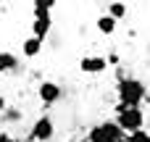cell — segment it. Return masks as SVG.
Here are the masks:
<instances>
[{"label":"cell","instance_id":"obj_10","mask_svg":"<svg viewBox=\"0 0 150 142\" xmlns=\"http://www.w3.org/2000/svg\"><path fill=\"white\" fill-rule=\"evenodd\" d=\"M53 5H55V3H50V0H37V3L32 5V11H34V18H50V11H53Z\"/></svg>","mask_w":150,"mask_h":142},{"label":"cell","instance_id":"obj_11","mask_svg":"<svg viewBox=\"0 0 150 142\" xmlns=\"http://www.w3.org/2000/svg\"><path fill=\"white\" fill-rule=\"evenodd\" d=\"M105 16H111L113 21L124 18V16H127V3H108V13H105Z\"/></svg>","mask_w":150,"mask_h":142},{"label":"cell","instance_id":"obj_2","mask_svg":"<svg viewBox=\"0 0 150 142\" xmlns=\"http://www.w3.org/2000/svg\"><path fill=\"white\" fill-rule=\"evenodd\" d=\"M84 142H124V132L116 126V121H103L90 129Z\"/></svg>","mask_w":150,"mask_h":142},{"label":"cell","instance_id":"obj_8","mask_svg":"<svg viewBox=\"0 0 150 142\" xmlns=\"http://www.w3.org/2000/svg\"><path fill=\"white\" fill-rule=\"evenodd\" d=\"M18 69V58L8 50H0V74H8V71H16Z\"/></svg>","mask_w":150,"mask_h":142},{"label":"cell","instance_id":"obj_14","mask_svg":"<svg viewBox=\"0 0 150 142\" xmlns=\"http://www.w3.org/2000/svg\"><path fill=\"white\" fill-rule=\"evenodd\" d=\"M5 111H8V100L0 95V113H5Z\"/></svg>","mask_w":150,"mask_h":142},{"label":"cell","instance_id":"obj_15","mask_svg":"<svg viewBox=\"0 0 150 142\" xmlns=\"http://www.w3.org/2000/svg\"><path fill=\"white\" fill-rule=\"evenodd\" d=\"M0 142H13V137H11V134H5V132H0Z\"/></svg>","mask_w":150,"mask_h":142},{"label":"cell","instance_id":"obj_3","mask_svg":"<svg viewBox=\"0 0 150 142\" xmlns=\"http://www.w3.org/2000/svg\"><path fill=\"white\" fill-rule=\"evenodd\" d=\"M142 124H145V113H142L140 108H127V111H121V113L116 116V126L124 132V137L132 134V132H140Z\"/></svg>","mask_w":150,"mask_h":142},{"label":"cell","instance_id":"obj_6","mask_svg":"<svg viewBox=\"0 0 150 142\" xmlns=\"http://www.w3.org/2000/svg\"><path fill=\"white\" fill-rule=\"evenodd\" d=\"M79 69H82L84 74H103V71L108 69V61H105L103 55H84V58L79 61Z\"/></svg>","mask_w":150,"mask_h":142},{"label":"cell","instance_id":"obj_5","mask_svg":"<svg viewBox=\"0 0 150 142\" xmlns=\"http://www.w3.org/2000/svg\"><path fill=\"white\" fill-rule=\"evenodd\" d=\"M37 95H40V103H42L45 108H50V105H55V103L61 100L63 90H61L55 82H40V87H37Z\"/></svg>","mask_w":150,"mask_h":142},{"label":"cell","instance_id":"obj_16","mask_svg":"<svg viewBox=\"0 0 150 142\" xmlns=\"http://www.w3.org/2000/svg\"><path fill=\"white\" fill-rule=\"evenodd\" d=\"M13 142H21V140H13Z\"/></svg>","mask_w":150,"mask_h":142},{"label":"cell","instance_id":"obj_9","mask_svg":"<svg viewBox=\"0 0 150 142\" xmlns=\"http://www.w3.org/2000/svg\"><path fill=\"white\" fill-rule=\"evenodd\" d=\"M40 53H42V40H37V37L24 40V55L26 58H37Z\"/></svg>","mask_w":150,"mask_h":142},{"label":"cell","instance_id":"obj_7","mask_svg":"<svg viewBox=\"0 0 150 142\" xmlns=\"http://www.w3.org/2000/svg\"><path fill=\"white\" fill-rule=\"evenodd\" d=\"M50 29H53V18H34V21H32V37H37V40H42V42H45V37L50 34Z\"/></svg>","mask_w":150,"mask_h":142},{"label":"cell","instance_id":"obj_1","mask_svg":"<svg viewBox=\"0 0 150 142\" xmlns=\"http://www.w3.org/2000/svg\"><path fill=\"white\" fill-rule=\"evenodd\" d=\"M119 92V105L121 108H140V103L145 100V84L134 76H124L116 87Z\"/></svg>","mask_w":150,"mask_h":142},{"label":"cell","instance_id":"obj_4","mask_svg":"<svg viewBox=\"0 0 150 142\" xmlns=\"http://www.w3.org/2000/svg\"><path fill=\"white\" fill-rule=\"evenodd\" d=\"M55 134V124L50 116H40L34 124H32V132H29V140L32 142H50Z\"/></svg>","mask_w":150,"mask_h":142},{"label":"cell","instance_id":"obj_13","mask_svg":"<svg viewBox=\"0 0 150 142\" xmlns=\"http://www.w3.org/2000/svg\"><path fill=\"white\" fill-rule=\"evenodd\" d=\"M124 142H150V134L145 129H140V132H132V134H127Z\"/></svg>","mask_w":150,"mask_h":142},{"label":"cell","instance_id":"obj_12","mask_svg":"<svg viewBox=\"0 0 150 142\" xmlns=\"http://www.w3.org/2000/svg\"><path fill=\"white\" fill-rule=\"evenodd\" d=\"M98 32H103V34H113V32H116V21H113L111 16H100V18H98Z\"/></svg>","mask_w":150,"mask_h":142}]
</instances>
